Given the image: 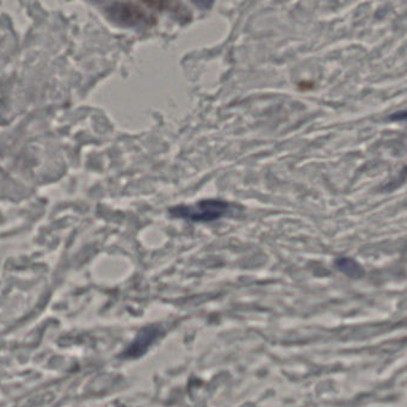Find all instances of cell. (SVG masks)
<instances>
[{
    "mask_svg": "<svg viewBox=\"0 0 407 407\" xmlns=\"http://www.w3.org/2000/svg\"><path fill=\"white\" fill-rule=\"evenodd\" d=\"M159 334H161V329L158 326H150V327L143 329L138 334V337L135 338L134 342L130 344L127 351H125L123 356L134 359V357L143 355L148 347L154 343L156 338L159 337Z\"/></svg>",
    "mask_w": 407,
    "mask_h": 407,
    "instance_id": "obj_2",
    "label": "cell"
},
{
    "mask_svg": "<svg viewBox=\"0 0 407 407\" xmlns=\"http://www.w3.org/2000/svg\"><path fill=\"white\" fill-rule=\"evenodd\" d=\"M230 210V204L224 199H202L190 206H177L170 209L171 217L186 221L212 222L225 217Z\"/></svg>",
    "mask_w": 407,
    "mask_h": 407,
    "instance_id": "obj_1",
    "label": "cell"
},
{
    "mask_svg": "<svg viewBox=\"0 0 407 407\" xmlns=\"http://www.w3.org/2000/svg\"><path fill=\"white\" fill-rule=\"evenodd\" d=\"M336 266L339 271L345 273L349 278H359L364 275V270L355 260L347 257H342L336 260Z\"/></svg>",
    "mask_w": 407,
    "mask_h": 407,
    "instance_id": "obj_4",
    "label": "cell"
},
{
    "mask_svg": "<svg viewBox=\"0 0 407 407\" xmlns=\"http://www.w3.org/2000/svg\"><path fill=\"white\" fill-rule=\"evenodd\" d=\"M117 21H123L127 24H136V23L147 21L148 16L141 9L133 8L132 5L117 4L114 5V9H111Z\"/></svg>",
    "mask_w": 407,
    "mask_h": 407,
    "instance_id": "obj_3",
    "label": "cell"
}]
</instances>
